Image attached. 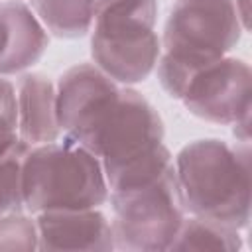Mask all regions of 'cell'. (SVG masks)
Wrapping results in <instances>:
<instances>
[{"mask_svg": "<svg viewBox=\"0 0 252 252\" xmlns=\"http://www.w3.org/2000/svg\"><path fill=\"white\" fill-rule=\"evenodd\" d=\"M175 179L185 213L232 228L250 222V144L201 138L185 144L173 158Z\"/></svg>", "mask_w": 252, "mask_h": 252, "instance_id": "cell-1", "label": "cell"}, {"mask_svg": "<svg viewBox=\"0 0 252 252\" xmlns=\"http://www.w3.org/2000/svg\"><path fill=\"white\" fill-rule=\"evenodd\" d=\"M242 33L232 0H177L159 37L161 55L156 73L161 89L179 100L191 73L226 57Z\"/></svg>", "mask_w": 252, "mask_h": 252, "instance_id": "cell-2", "label": "cell"}, {"mask_svg": "<svg viewBox=\"0 0 252 252\" xmlns=\"http://www.w3.org/2000/svg\"><path fill=\"white\" fill-rule=\"evenodd\" d=\"M163 134V120L154 104L136 89L120 85L71 140L100 159L110 185L159 156L167 148Z\"/></svg>", "mask_w": 252, "mask_h": 252, "instance_id": "cell-3", "label": "cell"}, {"mask_svg": "<svg viewBox=\"0 0 252 252\" xmlns=\"http://www.w3.org/2000/svg\"><path fill=\"white\" fill-rule=\"evenodd\" d=\"M22 187L24 207L33 215L100 209L108 203V183L100 159L67 136L30 146L22 167Z\"/></svg>", "mask_w": 252, "mask_h": 252, "instance_id": "cell-4", "label": "cell"}, {"mask_svg": "<svg viewBox=\"0 0 252 252\" xmlns=\"http://www.w3.org/2000/svg\"><path fill=\"white\" fill-rule=\"evenodd\" d=\"M158 0H96L91 28L93 63L124 87L146 81L161 55Z\"/></svg>", "mask_w": 252, "mask_h": 252, "instance_id": "cell-5", "label": "cell"}, {"mask_svg": "<svg viewBox=\"0 0 252 252\" xmlns=\"http://www.w3.org/2000/svg\"><path fill=\"white\" fill-rule=\"evenodd\" d=\"M108 201L114 248L128 252L169 250L187 215L173 165L146 183L110 191Z\"/></svg>", "mask_w": 252, "mask_h": 252, "instance_id": "cell-6", "label": "cell"}, {"mask_svg": "<svg viewBox=\"0 0 252 252\" xmlns=\"http://www.w3.org/2000/svg\"><path fill=\"white\" fill-rule=\"evenodd\" d=\"M250 65L226 55L195 69L179 100L201 120L232 126L250 118Z\"/></svg>", "mask_w": 252, "mask_h": 252, "instance_id": "cell-7", "label": "cell"}, {"mask_svg": "<svg viewBox=\"0 0 252 252\" xmlns=\"http://www.w3.org/2000/svg\"><path fill=\"white\" fill-rule=\"evenodd\" d=\"M39 250L110 252L114 250L112 226L100 209L43 211L35 217Z\"/></svg>", "mask_w": 252, "mask_h": 252, "instance_id": "cell-8", "label": "cell"}, {"mask_svg": "<svg viewBox=\"0 0 252 252\" xmlns=\"http://www.w3.org/2000/svg\"><path fill=\"white\" fill-rule=\"evenodd\" d=\"M49 33L22 0L0 2V77L22 75L47 51Z\"/></svg>", "mask_w": 252, "mask_h": 252, "instance_id": "cell-9", "label": "cell"}, {"mask_svg": "<svg viewBox=\"0 0 252 252\" xmlns=\"http://www.w3.org/2000/svg\"><path fill=\"white\" fill-rule=\"evenodd\" d=\"M120 85L104 75L94 63H77L65 69L55 83L57 122L61 134L73 138L98 104L108 98Z\"/></svg>", "mask_w": 252, "mask_h": 252, "instance_id": "cell-10", "label": "cell"}, {"mask_svg": "<svg viewBox=\"0 0 252 252\" xmlns=\"http://www.w3.org/2000/svg\"><path fill=\"white\" fill-rule=\"evenodd\" d=\"M18 106V136L30 146L59 140L61 128L57 122V94L55 83L35 71L20 75L16 85Z\"/></svg>", "mask_w": 252, "mask_h": 252, "instance_id": "cell-11", "label": "cell"}, {"mask_svg": "<svg viewBox=\"0 0 252 252\" xmlns=\"http://www.w3.org/2000/svg\"><path fill=\"white\" fill-rule=\"evenodd\" d=\"M96 0H30V8L49 35L77 39L91 32Z\"/></svg>", "mask_w": 252, "mask_h": 252, "instance_id": "cell-12", "label": "cell"}, {"mask_svg": "<svg viewBox=\"0 0 252 252\" xmlns=\"http://www.w3.org/2000/svg\"><path fill=\"white\" fill-rule=\"evenodd\" d=\"M242 248V236L238 228L228 224L195 217H185L169 250H220V252H238Z\"/></svg>", "mask_w": 252, "mask_h": 252, "instance_id": "cell-13", "label": "cell"}, {"mask_svg": "<svg viewBox=\"0 0 252 252\" xmlns=\"http://www.w3.org/2000/svg\"><path fill=\"white\" fill-rule=\"evenodd\" d=\"M30 144L22 138L0 158V215L24 211L22 167Z\"/></svg>", "mask_w": 252, "mask_h": 252, "instance_id": "cell-14", "label": "cell"}, {"mask_svg": "<svg viewBox=\"0 0 252 252\" xmlns=\"http://www.w3.org/2000/svg\"><path fill=\"white\" fill-rule=\"evenodd\" d=\"M39 250V232L35 219L18 213L0 215V252Z\"/></svg>", "mask_w": 252, "mask_h": 252, "instance_id": "cell-15", "label": "cell"}, {"mask_svg": "<svg viewBox=\"0 0 252 252\" xmlns=\"http://www.w3.org/2000/svg\"><path fill=\"white\" fill-rule=\"evenodd\" d=\"M20 140L18 136V106L16 85L0 77V158Z\"/></svg>", "mask_w": 252, "mask_h": 252, "instance_id": "cell-16", "label": "cell"}, {"mask_svg": "<svg viewBox=\"0 0 252 252\" xmlns=\"http://www.w3.org/2000/svg\"><path fill=\"white\" fill-rule=\"evenodd\" d=\"M232 4H234V10H236L242 30L248 32L250 30V0H232Z\"/></svg>", "mask_w": 252, "mask_h": 252, "instance_id": "cell-17", "label": "cell"}]
</instances>
